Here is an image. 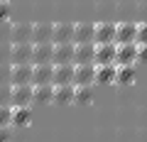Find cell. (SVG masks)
Instances as JSON below:
<instances>
[{
    "instance_id": "83f0119b",
    "label": "cell",
    "mask_w": 147,
    "mask_h": 142,
    "mask_svg": "<svg viewBox=\"0 0 147 142\" xmlns=\"http://www.w3.org/2000/svg\"><path fill=\"white\" fill-rule=\"evenodd\" d=\"M0 64H10V47L0 44Z\"/></svg>"
},
{
    "instance_id": "5bb4252c",
    "label": "cell",
    "mask_w": 147,
    "mask_h": 142,
    "mask_svg": "<svg viewBox=\"0 0 147 142\" xmlns=\"http://www.w3.org/2000/svg\"><path fill=\"white\" fill-rule=\"evenodd\" d=\"M93 49L96 44H74V64H93Z\"/></svg>"
},
{
    "instance_id": "f546056e",
    "label": "cell",
    "mask_w": 147,
    "mask_h": 142,
    "mask_svg": "<svg viewBox=\"0 0 147 142\" xmlns=\"http://www.w3.org/2000/svg\"><path fill=\"white\" fill-rule=\"evenodd\" d=\"M0 142H10V130L7 127H0Z\"/></svg>"
},
{
    "instance_id": "e0dca14e",
    "label": "cell",
    "mask_w": 147,
    "mask_h": 142,
    "mask_svg": "<svg viewBox=\"0 0 147 142\" xmlns=\"http://www.w3.org/2000/svg\"><path fill=\"white\" fill-rule=\"evenodd\" d=\"M52 32H54V25H47V22H37V25H32V44L52 42Z\"/></svg>"
},
{
    "instance_id": "4316f807",
    "label": "cell",
    "mask_w": 147,
    "mask_h": 142,
    "mask_svg": "<svg viewBox=\"0 0 147 142\" xmlns=\"http://www.w3.org/2000/svg\"><path fill=\"white\" fill-rule=\"evenodd\" d=\"M137 44H147V22L137 25Z\"/></svg>"
},
{
    "instance_id": "2e32d148",
    "label": "cell",
    "mask_w": 147,
    "mask_h": 142,
    "mask_svg": "<svg viewBox=\"0 0 147 142\" xmlns=\"http://www.w3.org/2000/svg\"><path fill=\"white\" fill-rule=\"evenodd\" d=\"M32 100H34V103H49V100H54V83L32 86Z\"/></svg>"
},
{
    "instance_id": "ba28073f",
    "label": "cell",
    "mask_w": 147,
    "mask_h": 142,
    "mask_svg": "<svg viewBox=\"0 0 147 142\" xmlns=\"http://www.w3.org/2000/svg\"><path fill=\"white\" fill-rule=\"evenodd\" d=\"M93 64H115V42L96 44V49H93Z\"/></svg>"
},
{
    "instance_id": "1f68e13d",
    "label": "cell",
    "mask_w": 147,
    "mask_h": 142,
    "mask_svg": "<svg viewBox=\"0 0 147 142\" xmlns=\"http://www.w3.org/2000/svg\"><path fill=\"white\" fill-rule=\"evenodd\" d=\"M0 3H7V0H0Z\"/></svg>"
},
{
    "instance_id": "44dd1931",
    "label": "cell",
    "mask_w": 147,
    "mask_h": 142,
    "mask_svg": "<svg viewBox=\"0 0 147 142\" xmlns=\"http://www.w3.org/2000/svg\"><path fill=\"white\" fill-rule=\"evenodd\" d=\"M30 122V105H12V125L22 127Z\"/></svg>"
},
{
    "instance_id": "7c38bea8",
    "label": "cell",
    "mask_w": 147,
    "mask_h": 142,
    "mask_svg": "<svg viewBox=\"0 0 147 142\" xmlns=\"http://www.w3.org/2000/svg\"><path fill=\"white\" fill-rule=\"evenodd\" d=\"M52 83H74V64H54V74H52Z\"/></svg>"
},
{
    "instance_id": "7a4b0ae2",
    "label": "cell",
    "mask_w": 147,
    "mask_h": 142,
    "mask_svg": "<svg viewBox=\"0 0 147 142\" xmlns=\"http://www.w3.org/2000/svg\"><path fill=\"white\" fill-rule=\"evenodd\" d=\"M10 64H32V42L10 44Z\"/></svg>"
},
{
    "instance_id": "30bf717a",
    "label": "cell",
    "mask_w": 147,
    "mask_h": 142,
    "mask_svg": "<svg viewBox=\"0 0 147 142\" xmlns=\"http://www.w3.org/2000/svg\"><path fill=\"white\" fill-rule=\"evenodd\" d=\"M54 64H32V86L37 83H52Z\"/></svg>"
},
{
    "instance_id": "6da1fadb",
    "label": "cell",
    "mask_w": 147,
    "mask_h": 142,
    "mask_svg": "<svg viewBox=\"0 0 147 142\" xmlns=\"http://www.w3.org/2000/svg\"><path fill=\"white\" fill-rule=\"evenodd\" d=\"M96 83V64H74V86Z\"/></svg>"
},
{
    "instance_id": "8fae6325",
    "label": "cell",
    "mask_w": 147,
    "mask_h": 142,
    "mask_svg": "<svg viewBox=\"0 0 147 142\" xmlns=\"http://www.w3.org/2000/svg\"><path fill=\"white\" fill-rule=\"evenodd\" d=\"M52 64H74V42H64V44H54V54H52Z\"/></svg>"
},
{
    "instance_id": "d4e9b609",
    "label": "cell",
    "mask_w": 147,
    "mask_h": 142,
    "mask_svg": "<svg viewBox=\"0 0 147 142\" xmlns=\"http://www.w3.org/2000/svg\"><path fill=\"white\" fill-rule=\"evenodd\" d=\"M10 91H12V83H0V105H12Z\"/></svg>"
},
{
    "instance_id": "603a6c76",
    "label": "cell",
    "mask_w": 147,
    "mask_h": 142,
    "mask_svg": "<svg viewBox=\"0 0 147 142\" xmlns=\"http://www.w3.org/2000/svg\"><path fill=\"white\" fill-rule=\"evenodd\" d=\"M74 100L76 103H88L91 100V86H74Z\"/></svg>"
},
{
    "instance_id": "d6986e66",
    "label": "cell",
    "mask_w": 147,
    "mask_h": 142,
    "mask_svg": "<svg viewBox=\"0 0 147 142\" xmlns=\"http://www.w3.org/2000/svg\"><path fill=\"white\" fill-rule=\"evenodd\" d=\"M10 39H12V44H20V42H32V25H12Z\"/></svg>"
},
{
    "instance_id": "4dcf8cb0",
    "label": "cell",
    "mask_w": 147,
    "mask_h": 142,
    "mask_svg": "<svg viewBox=\"0 0 147 142\" xmlns=\"http://www.w3.org/2000/svg\"><path fill=\"white\" fill-rule=\"evenodd\" d=\"M7 12H10V7H7V3H0V20H5Z\"/></svg>"
},
{
    "instance_id": "4fadbf2b",
    "label": "cell",
    "mask_w": 147,
    "mask_h": 142,
    "mask_svg": "<svg viewBox=\"0 0 147 142\" xmlns=\"http://www.w3.org/2000/svg\"><path fill=\"white\" fill-rule=\"evenodd\" d=\"M118 64H96V83H115Z\"/></svg>"
},
{
    "instance_id": "9a60e30c",
    "label": "cell",
    "mask_w": 147,
    "mask_h": 142,
    "mask_svg": "<svg viewBox=\"0 0 147 142\" xmlns=\"http://www.w3.org/2000/svg\"><path fill=\"white\" fill-rule=\"evenodd\" d=\"M52 42H54V44L74 42V25H66V22H59V25H54V32H52Z\"/></svg>"
},
{
    "instance_id": "cb8c5ba5",
    "label": "cell",
    "mask_w": 147,
    "mask_h": 142,
    "mask_svg": "<svg viewBox=\"0 0 147 142\" xmlns=\"http://www.w3.org/2000/svg\"><path fill=\"white\" fill-rule=\"evenodd\" d=\"M12 125V105H0V127Z\"/></svg>"
},
{
    "instance_id": "9c48e42d",
    "label": "cell",
    "mask_w": 147,
    "mask_h": 142,
    "mask_svg": "<svg viewBox=\"0 0 147 142\" xmlns=\"http://www.w3.org/2000/svg\"><path fill=\"white\" fill-rule=\"evenodd\" d=\"M137 61V42L115 44V64H135Z\"/></svg>"
},
{
    "instance_id": "ac0fdd59",
    "label": "cell",
    "mask_w": 147,
    "mask_h": 142,
    "mask_svg": "<svg viewBox=\"0 0 147 142\" xmlns=\"http://www.w3.org/2000/svg\"><path fill=\"white\" fill-rule=\"evenodd\" d=\"M93 42V25H74V44Z\"/></svg>"
},
{
    "instance_id": "3957f363",
    "label": "cell",
    "mask_w": 147,
    "mask_h": 142,
    "mask_svg": "<svg viewBox=\"0 0 147 142\" xmlns=\"http://www.w3.org/2000/svg\"><path fill=\"white\" fill-rule=\"evenodd\" d=\"M10 83L12 86L32 83V64H12L10 66Z\"/></svg>"
},
{
    "instance_id": "52a82bcc",
    "label": "cell",
    "mask_w": 147,
    "mask_h": 142,
    "mask_svg": "<svg viewBox=\"0 0 147 142\" xmlns=\"http://www.w3.org/2000/svg\"><path fill=\"white\" fill-rule=\"evenodd\" d=\"M10 103L12 105H30L32 100V83H22V86H12L10 91Z\"/></svg>"
},
{
    "instance_id": "5b68a950",
    "label": "cell",
    "mask_w": 147,
    "mask_h": 142,
    "mask_svg": "<svg viewBox=\"0 0 147 142\" xmlns=\"http://www.w3.org/2000/svg\"><path fill=\"white\" fill-rule=\"evenodd\" d=\"M132 42H137V25H132V22L115 25V44H132Z\"/></svg>"
},
{
    "instance_id": "7402d4cb",
    "label": "cell",
    "mask_w": 147,
    "mask_h": 142,
    "mask_svg": "<svg viewBox=\"0 0 147 142\" xmlns=\"http://www.w3.org/2000/svg\"><path fill=\"white\" fill-rule=\"evenodd\" d=\"M132 79H135V64H118V74H115L118 83H130Z\"/></svg>"
},
{
    "instance_id": "8992f818",
    "label": "cell",
    "mask_w": 147,
    "mask_h": 142,
    "mask_svg": "<svg viewBox=\"0 0 147 142\" xmlns=\"http://www.w3.org/2000/svg\"><path fill=\"white\" fill-rule=\"evenodd\" d=\"M110 42H115V25H108V22L93 25V44H110Z\"/></svg>"
},
{
    "instance_id": "f1b7e54d",
    "label": "cell",
    "mask_w": 147,
    "mask_h": 142,
    "mask_svg": "<svg viewBox=\"0 0 147 142\" xmlns=\"http://www.w3.org/2000/svg\"><path fill=\"white\" fill-rule=\"evenodd\" d=\"M137 59L147 61V44H137Z\"/></svg>"
},
{
    "instance_id": "484cf974",
    "label": "cell",
    "mask_w": 147,
    "mask_h": 142,
    "mask_svg": "<svg viewBox=\"0 0 147 142\" xmlns=\"http://www.w3.org/2000/svg\"><path fill=\"white\" fill-rule=\"evenodd\" d=\"M10 66L12 64H0V83H10Z\"/></svg>"
},
{
    "instance_id": "277c9868",
    "label": "cell",
    "mask_w": 147,
    "mask_h": 142,
    "mask_svg": "<svg viewBox=\"0 0 147 142\" xmlns=\"http://www.w3.org/2000/svg\"><path fill=\"white\" fill-rule=\"evenodd\" d=\"M54 42H39L32 44V64H52Z\"/></svg>"
},
{
    "instance_id": "ffe728a7",
    "label": "cell",
    "mask_w": 147,
    "mask_h": 142,
    "mask_svg": "<svg viewBox=\"0 0 147 142\" xmlns=\"http://www.w3.org/2000/svg\"><path fill=\"white\" fill-rule=\"evenodd\" d=\"M54 100H57V103H69V100H74V83L54 86Z\"/></svg>"
}]
</instances>
